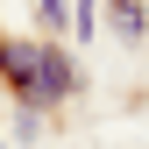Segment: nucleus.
Segmentation results:
<instances>
[{"label":"nucleus","instance_id":"nucleus-4","mask_svg":"<svg viewBox=\"0 0 149 149\" xmlns=\"http://www.w3.org/2000/svg\"><path fill=\"white\" fill-rule=\"evenodd\" d=\"M92 7H100V0H78V36H92Z\"/></svg>","mask_w":149,"mask_h":149},{"label":"nucleus","instance_id":"nucleus-1","mask_svg":"<svg viewBox=\"0 0 149 149\" xmlns=\"http://www.w3.org/2000/svg\"><path fill=\"white\" fill-rule=\"evenodd\" d=\"M71 92V64L57 50H36V100H64Z\"/></svg>","mask_w":149,"mask_h":149},{"label":"nucleus","instance_id":"nucleus-3","mask_svg":"<svg viewBox=\"0 0 149 149\" xmlns=\"http://www.w3.org/2000/svg\"><path fill=\"white\" fill-rule=\"evenodd\" d=\"M114 36H142V7H135V0L114 7Z\"/></svg>","mask_w":149,"mask_h":149},{"label":"nucleus","instance_id":"nucleus-2","mask_svg":"<svg viewBox=\"0 0 149 149\" xmlns=\"http://www.w3.org/2000/svg\"><path fill=\"white\" fill-rule=\"evenodd\" d=\"M0 71H7L14 85L36 100V50H22V43H0Z\"/></svg>","mask_w":149,"mask_h":149}]
</instances>
